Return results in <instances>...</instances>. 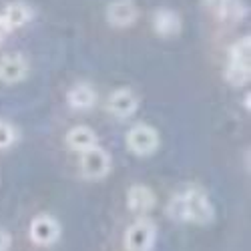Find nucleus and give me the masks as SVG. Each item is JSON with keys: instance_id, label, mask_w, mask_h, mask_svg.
<instances>
[{"instance_id": "1a4fd4ad", "label": "nucleus", "mask_w": 251, "mask_h": 251, "mask_svg": "<svg viewBox=\"0 0 251 251\" xmlns=\"http://www.w3.org/2000/svg\"><path fill=\"white\" fill-rule=\"evenodd\" d=\"M155 193L149 189L147 185H133L127 191V203L129 209L135 213H147L155 207Z\"/></svg>"}, {"instance_id": "dca6fc26", "label": "nucleus", "mask_w": 251, "mask_h": 251, "mask_svg": "<svg viewBox=\"0 0 251 251\" xmlns=\"http://www.w3.org/2000/svg\"><path fill=\"white\" fill-rule=\"evenodd\" d=\"M249 50H251V38L243 36L231 47V50H229V60L231 62H245V65H249Z\"/></svg>"}, {"instance_id": "a211bd4d", "label": "nucleus", "mask_w": 251, "mask_h": 251, "mask_svg": "<svg viewBox=\"0 0 251 251\" xmlns=\"http://www.w3.org/2000/svg\"><path fill=\"white\" fill-rule=\"evenodd\" d=\"M10 245H12V237H10V233L6 231V229L0 227V251H8Z\"/></svg>"}, {"instance_id": "9b49d317", "label": "nucleus", "mask_w": 251, "mask_h": 251, "mask_svg": "<svg viewBox=\"0 0 251 251\" xmlns=\"http://www.w3.org/2000/svg\"><path fill=\"white\" fill-rule=\"evenodd\" d=\"M67 100L76 111H89V109L95 107V102H97V93L91 85H87V82H76V85L69 91Z\"/></svg>"}, {"instance_id": "423d86ee", "label": "nucleus", "mask_w": 251, "mask_h": 251, "mask_svg": "<svg viewBox=\"0 0 251 251\" xmlns=\"http://www.w3.org/2000/svg\"><path fill=\"white\" fill-rule=\"evenodd\" d=\"M107 109L117 119H129L139 109V99L131 89H119L113 91L107 99Z\"/></svg>"}, {"instance_id": "6e6552de", "label": "nucleus", "mask_w": 251, "mask_h": 251, "mask_svg": "<svg viewBox=\"0 0 251 251\" xmlns=\"http://www.w3.org/2000/svg\"><path fill=\"white\" fill-rule=\"evenodd\" d=\"M26 76V60L20 54H8L0 58V80L2 82H18Z\"/></svg>"}, {"instance_id": "9d476101", "label": "nucleus", "mask_w": 251, "mask_h": 251, "mask_svg": "<svg viewBox=\"0 0 251 251\" xmlns=\"http://www.w3.org/2000/svg\"><path fill=\"white\" fill-rule=\"evenodd\" d=\"M203 4L217 16L227 20H239L247 14V6L241 0H203Z\"/></svg>"}, {"instance_id": "6ab92c4d", "label": "nucleus", "mask_w": 251, "mask_h": 251, "mask_svg": "<svg viewBox=\"0 0 251 251\" xmlns=\"http://www.w3.org/2000/svg\"><path fill=\"white\" fill-rule=\"evenodd\" d=\"M6 32H8V26H6V23H4L2 14H0V40H2V38L6 36Z\"/></svg>"}, {"instance_id": "f8f14e48", "label": "nucleus", "mask_w": 251, "mask_h": 251, "mask_svg": "<svg viewBox=\"0 0 251 251\" xmlns=\"http://www.w3.org/2000/svg\"><path fill=\"white\" fill-rule=\"evenodd\" d=\"M153 28L163 36H173L181 30V16L171 8H159L153 16Z\"/></svg>"}, {"instance_id": "7ed1b4c3", "label": "nucleus", "mask_w": 251, "mask_h": 251, "mask_svg": "<svg viewBox=\"0 0 251 251\" xmlns=\"http://www.w3.org/2000/svg\"><path fill=\"white\" fill-rule=\"evenodd\" d=\"M157 229L149 219H139L135 221L127 233H125V249L127 251H151L155 243Z\"/></svg>"}, {"instance_id": "39448f33", "label": "nucleus", "mask_w": 251, "mask_h": 251, "mask_svg": "<svg viewBox=\"0 0 251 251\" xmlns=\"http://www.w3.org/2000/svg\"><path fill=\"white\" fill-rule=\"evenodd\" d=\"M28 233H30V239L36 245L47 247V245H52L54 241H58V237H60V225L50 215H36L32 219V223H30Z\"/></svg>"}, {"instance_id": "20e7f679", "label": "nucleus", "mask_w": 251, "mask_h": 251, "mask_svg": "<svg viewBox=\"0 0 251 251\" xmlns=\"http://www.w3.org/2000/svg\"><path fill=\"white\" fill-rule=\"evenodd\" d=\"M80 171L87 179H102L111 171V155L102 147H93L80 153Z\"/></svg>"}, {"instance_id": "f257e3e1", "label": "nucleus", "mask_w": 251, "mask_h": 251, "mask_svg": "<svg viewBox=\"0 0 251 251\" xmlns=\"http://www.w3.org/2000/svg\"><path fill=\"white\" fill-rule=\"evenodd\" d=\"M167 213H169L173 221L207 225L213 221L215 209L203 189H199V187H187V189H183L171 199L169 207H167Z\"/></svg>"}, {"instance_id": "f03ea898", "label": "nucleus", "mask_w": 251, "mask_h": 251, "mask_svg": "<svg viewBox=\"0 0 251 251\" xmlns=\"http://www.w3.org/2000/svg\"><path fill=\"white\" fill-rule=\"evenodd\" d=\"M125 139H127L129 151L139 157L151 155L159 147V133L153 127H149V125H135V127L129 129Z\"/></svg>"}, {"instance_id": "2eb2a0df", "label": "nucleus", "mask_w": 251, "mask_h": 251, "mask_svg": "<svg viewBox=\"0 0 251 251\" xmlns=\"http://www.w3.org/2000/svg\"><path fill=\"white\" fill-rule=\"evenodd\" d=\"M225 78L229 85L233 87H243L245 82L249 80V65L245 62H227V69H225Z\"/></svg>"}, {"instance_id": "ddd939ff", "label": "nucleus", "mask_w": 251, "mask_h": 251, "mask_svg": "<svg viewBox=\"0 0 251 251\" xmlns=\"http://www.w3.org/2000/svg\"><path fill=\"white\" fill-rule=\"evenodd\" d=\"M67 143H69L71 149H75L78 153H85V151L97 147V135L93 129L78 125V127H75L67 133Z\"/></svg>"}, {"instance_id": "f3484780", "label": "nucleus", "mask_w": 251, "mask_h": 251, "mask_svg": "<svg viewBox=\"0 0 251 251\" xmlns=\"http://www.w3.org/2000/svg\"><path fill=\"white\" fill-rule=\"evenodd\" d=\"M16 141V129L8 121H0V149H8Z\"/></svg>"}, {"instance_id": "0eeeda50", "label": "nucleus", "mask_w": 251, "mask_h": 251, "mask_svg": "<svg viewBox=\"0 0 251 251\" xmlns=\"http://www.w3.org/2000/svg\"><path fill=\"white\" fill-rule=\"evenodd\" d=\"M107 20L113 26H129L137 20V4L133 0H113L107 6Z\"/></svg>"}, {"instance_id": "4468645a", "label": "nucleus", "mask_w": 251, "mask_h": 251, "mask_svg": "<svg viewBox=\"0 0 251 251\" xmlns=\"http://www.w3.org/2000/svg\"><path fill=\"white\" fill-rule=\"evenodd\" d=\"M0 14H2L8 30H14V28L25 26L28 20L32 18V10H30V6L25 4V2H10Z\"/></svg>"}]
</instances>
